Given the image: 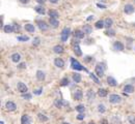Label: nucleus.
Returning a JSON list of instances; mask_svg holds the SVG:
<instances>
[{"label": "nucleus", "mask_w": 135, "mask_h": 124, "mask_svg": "<svg viewBox=\"0 0 135 124\" xmlns=\"http://www.w3.org/2000/svg\"><path fill=\"white\" fill-rule=\"evenodd\" d=\"M105 69H106V66H105L104 63H98L95 67V73L99 78H103L104 74H105Z\"/></svg>", "instance_id": "f257e3e1"}, {"label": "nucleus", "mask_w": 135, "mask_h": 124, "mask_svg": "<svg viewBox=\"0 0 135 124\" xmlns=\"http://www.w3.org/2000/svg\"><path fill=\"white\" fill-rule=\"evenodd\" d=\"M71 67L74 69V71H86L84 67L79 63L78 60H76L75 58H71Z\"/></svg>", "instance_id": "f03ea898"}, {"label": "nucleus", "mask_w": 135, "mask_h": 124, "mask_svg": "<svg viewBox=\"0 0 135 124\" xmlns=\"http://www.w3.org/2000/svg\"><path fill=\"white\" fill-rule=\"evenodd\" d=\"M35 24L37 25V27H38V29L41 31H47L49 29L48 23L46 21H44V20H36L35 21Z\"/></svg>", "instance_id": "7ed1b4c3"}, {"label": "nucleus", "mask_w": 135, "mask_h": 124, "mask_svg": "<svg viewBox=\"0 0 135 124\" xmlns=\"http://www.w3.org/2000/svg\"><path fill=\"white\" fill-rule=\"evenodd\" d=\"M70 35H71V29L69 27H65L62 29L61 33H60V40L62 42H66L68 40V38L70 37Z\"/></svg>", "instance_id": "20e7f679"}, {"label": "nucleus", "mask_w": 135, "mask_h": 124, "mask_svg": "<svg viewBox=\"0 0 135 124\" xmlns=\"http://www.w3.org/2000/svg\"><path fill=\"white\" fill-rule=\"evenodd\" d=\"M122 101V97L118 94H110L109 95V103L113 105H118Z\"/></svg>", "instance_id": "39448f33"}, {"label": "nucleus", "mask_w": 135, "mask_h": 124, "mask_svg": "<svg viewBox=\"0 0 135 124\" xmlns=\"http://www.w3.org/2000/svg\"><path fill=\"white\" fill-rule=\"evenodd\" d=\"M17 89L21 94H24V93H27V92H28V87H27L23 82H18Z\"/></svg>", "instance_id": "423d86ee"}, {"label": "nucleus", "mask_w": 135, "mask_h": 124, "mask_svg": "<svg viewBox=\"0 0 135 124\" xmlns=\"http://www.w3.org/2000/svg\"><path fill=\"white\" fill-rule=\"evenodd\" d=\"M135 12V7L134 5H132V4H126L125 6H124V13L126 14V15H132L133 13Z\"/></svg>", "instance_id": "0eeeda50"}, {"label": "nucleus", "mask_w": 135, "mask_h": 124, "mask_svg": "<svg viewBox=\"0 0 135 124\" xmlns=\"http://www.w3.org/2000/svg\"><path fill=\"white\" fill-rule=\"evenodd\" d=\"M5 109H6V111L14 112V111H16V109H17V105H16L14 101L8 100V101L5 103Z\"/></svg>", "instance_id": "6e6552de"}, {"label": "nucleus", "mask_w": 135, "mask_h": 124, "mask_svg": "<svg viewBox=\"0 0 135 124\" xmlns=\"http://www.w3.org/2000/svg\"><path fill=\"white\" fill-rule=\"evenodd\" d=\"M113 50L118 51V52H123L125 50V46L122 41H114L113 42Z\"/></svg>", "instance_id": "1a4fd4ad"}, {"label": "nucleus", "mask_w": 135, "mask_h": 124, "mask_svg": "<svg viewBox=\"0 0 135 124\" xmlns=\"http://www.w3.org/2000/svg\"><path fill=\"white\" fill-rule=\"evenodd\" d=\"M86 98H87L88 101L95 100V98H96V92H95L93 89H88V90L86 91Z\"/></svg>", "instance_id": "9d476101"}, {"label": "nucleus", "mask_w": 135, "mask_h": 124, "mask_svg": "<svg viewBox=\"0 0 135 124\" xmlns=\"http://www.w3.org/2000/svg\"><path fill=\"white\" fill-rule=\"evenodd\" d=\"M74 99L75 100H78V101H80V100L83 99V92L80 89H77L74 92Z\"/></svg>", "instance_id": "9b49d317"}, {"label": "nucleus", "mask_w": 135, "mask_h": 124, "mask_svg": "<svg viewBox=\"0 0 135 124\" xmlns=\"http://www.w3.org/2000/svg\"><path fill=\"white\" fill-rule=\"evenodd\" d=\"M21 124H31V118L27 114H23L21 116Z\"/></svg>", "instance_id": "f8f14e48"}, {"label": "nucleus", "mask_w": 135, "mask_h": 124, "mask_svg": "<svg viewBox=\"0 0 135 124\" xmlns=\"http://www.w3.org/2000/svg\"><path fill=\"white\" fill-rule=\"evenodd\" d=\"M35 77H36V79H37L38 81L43 82V81H45V79H46V73H45V72H44L43 71L38 69V71H36Z\"/></svg>", "instance_id": "ddd939ff"}, {"label": "nucleus", "mask_w": 135, "mask_h": 124, "mask_svg": "<svg viewBox=\"0 0 135 124\" xmlns=\"http://www.w3.org/2000/svg\"><path fill=\"white\" fill-rule=\"evenodd\" d=\"M52 50H53L54 53L58 54V55H60V54H62L65 52V48H64L61 45H56V46H54Z\"/></svg>", "instance_id": "4468645a"}, {"label": "nucleus", "mask_w": 135, "mask_h": 124, "mask_svg": "<svg viewBox=\"0 0 135 124\" xmlns=\"http://www.w3.org/2000/svg\"><path fill=\"white\" fill-rule=\"evenodd\" d=\"M54 65L58 68H64L65 66V61L61 58H55L54 59Z\"/></svg>", "instance_id": "2eb2a0df"}, {"label": "nucleus", "mask_w": 135, "mask_h": 124, "mask_svg": "<svg viewBox=\"0 0 135 124\" xmlns=\"http://www.w3.org/2000/svg\"><path fill=\"white\" fill-rule=\"evenodd\" d=\"M107 84H108L110 87H117V86H118V81H117L113 77L109 76V77L107 78Z\"/></svg>", "instance_id": "dca6fc26"}, {"label": "nucleus", "mask_w": 135, "mask_h": 124, "mask_svg": "<svg viewBox=\"0 0 135 124\" xmlns=\"http://www.w3.org/2000/svg\"><path fill=\"white\" fill-rule=\"evenodd\" d=\"M72 79H73L74 83L79 84V83L81 82V80H82V77H81V74H80L79 72H75V73L72 74Z\"/></svg>", "instance_id": "f3484780"}, {"label": "nucleus", "mask_w": 135, "mask_h": 124, "mask_svg": "<svg viewBox=\"0 0 135 124\" xmlns=\"http://www.w3.org/2000/svg\"><path fill=\"white\" fill-rule=\"evenodd\" d=\"M34 10H35L38 15H45V14H46V9H45V7H44L42 4L34 6Z\"/></svg>", "instance_id": "a211bd4d"}, {"label": "nucleus", "mask_w": 135, "mask_h": 124, "mask_svg": "<svg viewBox=\"0 0 135 124\" xmlns=\"http://www.w3.org/2000/svg\"><path fill=\"white\" fill-rule=\"evenodd\" d=\"M49 24L52 28H57L59 26V21H58V19L49 18Z\"/></svg>", "instance_id": "6ab92c4d"}, {"label": "nucleus", "mask_w": 135, "mask_h": 124, "mask_svg": "<svg viewBox=\"0 0 135 124\" xmlns=\"http://www.w3.org/2000/svg\"><path fill=\"white\" fill-rule=\"evenodd\" d=\"M3 31H4L5 33H13V32H15L14 25H11V24L4 25V27H3Z\"/></svg>", "instance_id": "aec40b11"}, {"label": "nucleus", "mask_w": 135, "mask_h": 124, "mask_svg": "<svg viewBox=\"0 0 135 124\" xmlns=\"http://www.w3.org/2000/svg\"><path fill=\"white\" fill-rule=\"evenodd\" d=\"M74 35L76 38H79V39H82V38H84V36L86 35L84 33V31L83 30H80V29H77V30H75V32H74Z\"/></svg>", "instance_id": "412c9836"}, {"label": "nucleus", "mask_w": 135, "mask_h": 124, "mask_svg": "<svg viewBox=\"0 0 135 124\" xmlns=\"http://www.w3.org/2000/svg\"><path fill=\"white\" fill-rule=\"evenodd\" d=\"M24 29H25L27 32H29V33H33L34 31H35V27H34V25L33 24H30V23L25 24Z\"/></svg>", "instance_id": "4be33fe9"}, {"label": "nucleus", "mask_w": 135, "mask_h": 124, "mask_svg": "<svg viewBox=\"0 0 135 124\" xmlns=\"http://www.w3.org/2000/svg\"><path fill=\"white\" fill-rule=\"evenodd\" d=\"M37 119H38L40 122H47V121H49V117L47 115L43 114V113H38L37 114Z\"/></svg>", "instance_id": "5701e85b"}, {"label": "nucleus", "mask_w": 135, "mask_h": 124, "mask_svg": "<svg viewBox=\"0 0 135 124\" xmlns=\"http://www.w3.org/2000/svg\"><path fill=\"white\" fill-rule=\"evenodd\" d=\"M82 30L84 31V33L86 35H89L93 32V27L90 25H88V24H85V25H83V27H82Z\"/></svg>", "instance_id": "b1692460"}, {"label": "nucleus", "mask_w": 135, "mask_h": 124, "mask_svg": "<svg viewBox=\"0 0 135 124\" xmlns=\"http://www.w3.org/2000/svg\"><path fill=\"white\" fill-rule=\"evenodd\" d=\"M124 91H125V93H128V94H130V93H133L135 91V88L133 85H131V84H128V85H126L125 87H124Z\"/></svg>", "instance_id": "393cba45"}, {"label": "nucleus", "mask_w": 135, "mask_h": 124, "mask_svg": "<svg viewBox=\"0 0 135 124\" xmlns=\"http://www.w3.org/2000/svg\"><path fill=\"white\" fill-rule=\"evenodd\" d=\"M11 60H12L13 62H15V63H19L20 60H21V55H20L19 53L12 54V56H11Z\"/></svg>", "instance_id": "a878e982"}, {"label": "nucleus", "mask_w": 135, "mask_h": 124, "mask_svg": "<svg viewBox=\"0 0 135 124\" xmlns=\"http://www.w3.org/2000/svg\"><path fill=\"white\" fill-rule=\"evenodd\" d=\"M104 23H105V28L109 29V28H111L112 25H113V20L111 18H106L104 20Z\"/></svg>", "instance_id": "bb28decb"}, {"label": "nucleus", "mask_w": 135, "mask_h": 124, "mask_svg": "<svg viewBox=\"0 0 135 124\" xmlns=\"http://www.w3.org/2000/svg\"><path fill=\"white\" fill-rule=\"evenodd\" d=\"M59 85L61 86V87H67L70 85V80H69V78L68 77H65V78H62L61 80H60V82H59Z\"/></svg>", "instance_id": "cd10ccee"}, {"label": "nucleus", "mask_w": 135, "mask_h": 124, "mask_svg": "<svg viewBox=\"0 0 135 124\" xmlns=\"http://www.w3.org/2000/svg\"><path fill=\"white\" fill-rule=\"evenodd\" d=\"M97 94H98L100 97H106V96L108 95V91H107V89H105V88H100L98 90Z\"/></svg>", "instance_id": "c85d7f7f"}, {"label": "nucleus", "mask_w": 135, "mask_h": 124, "mask_svg": "<svg viewBox=\"0 0 135 124\" xmlns=\"http://www.w3.org/2000/svg\"><path fill=\"white\" fill-rule=\"evenodd\" d=\"M48 16H49L50 18L58 19L59 14H58V12H57V10H55V9H49V12H48Z\"/></svg>", "instance_id": "c756f323"}, {"label": "nucleus", "mask_w": 135, "mask_h": 124, "mask_svg": "<svg viewBox=\"0 0 135 124\" xmlns=\"http://www.w3.org/2000/svg\"><path fill=\"white\" fill-rule=\"evenodd\" d=\"M64 103H65V100H64V99L57 98V99H55V100H54V106H56L57 109H61V107L64 106Z\"/></svg>", "instance_id": "7c9ffc66"}, {"label": "nucleus", "mask_w": 135, "mask_h": 124, "mask_svg": "<svg viewBox=\"0 0 135 124\" xmlns=\"http://www.w3.org/2000/svg\"><path fill=\"white\" fill-rule=\"evenodd\" d=\"M89 78H90V79H91L96 84H98V85H99V84H101V83H100V78H99L96 73L90 72V73H89Z\"/></svg>", "instance_id": "2f4dec72"}, {"label": "nucleus", "mask_w": 135, "mask_h": 124, "mask_svg": "<svg viewBox=\"0 0 135 124\" xmlns=\"http://www.w3.org/2000/svg\"><path fill=\"white\" fill-rule=\"evenodd\" d=\"M104 33H105V35H106V36H109V37H113V36H115V30H113V29L109 28V29H106Z\"/></svg>", "instance_id": "473e14b6"}, {"label": "nucleus", "mask_w": 135, "mask_h": 124, "mask_svg": "<svg viewBox=\"0 0 135 124\" xmlns=\"http://www.w3.org/2000/svg\"><path fill=\"white\" fill-rule=\"evenodd\" d=\"M73 51H74V54H75L77 57H81V56H82V51H81L79 45L76 46V47H74V50H73Z\"/></svg>", "instance_id": "72a5a7b5"}, {"label": "nucleus", "mask_w": 135, "mask_h": 124, "mask_svg": "<svg viewBox=\"0 0 135 124\" xmlns=\"http://www.w3.org/2000/svg\"><path fill=\"white\" fill-rule=\"evenodd\" d=\"M95 27H96L97 29H103V28H105V23H104V21H102V20L97 21L96 24H95Z\"/></svg>", "instance_id": "f704fd0d"}, {"label": "nucleus", "mask_w": 135, "mask_h": 124, "mask_svg": "<svg viewBox=\"0 0 135 124\" xmlns=\"http://www.w3.org/2000/svg\"><path fill=\"white\" fill-rule=\"evenodd\" d=\"M75 110H76L78 113H84L85 106H84V105H78V106H76Z\"/></svg>", "instance_id": "c9c22d12"}, {"label": "nucleus", "mask_w": 135, "mask_h": 124, "mask_svg": "<svg viewBox=\"0 0 135 124\" xmlns=\"http://www.w3.org/2000/svg\"><path fill=\"white\" fill-rule=\"evenodd\" d=\"M98 112H99V113H101V114H104V113L106 112V107H105V106H104V105H102V104L98 105Z\"/></svg>", "instance_id": "e433bc0d"}, {"label": "nucleus", "mask_w": 135, "mask_h": 124, "mask_svg": "<svg viewBox=\"0 0 135 124\" xmlns=\"http://www.w3.org/2000/svg\"><path fill=\"white\" fill-rule=\"evenodd\" d=\"M40 44H41V38H40L38 36L34 37L33 41H32V45H33L34 47H37V46H40Z\"/></svg>", "instance_id": "4c0bfd02"}, {"label": "nucleus", "mask_w": 135, "mask_h": 124, "mask_svg": "<svg viewBox=\"0 0 135 124\" xmlns=\"http://www.w3.org/2000/svg\"><path fill=\"white\" fill-rule=\"evenodd\" d=\"M128 122L130 124H135V115L131 114L128 116Z\"/></svg>", "instance_id": "58836bf2"}, {"label": "nucleus", "mask_w": 135, "mask_h": 124, "mask_svg": "<svg viewBox=\"0 0 135 124\" xmlns=\"http://www.w3.org/2000/svg\"><path fill=\"white\" fill-rule=\"evenodd\" d=\"M17 39L19 41H27V40H29V37L27 35H21V36H18Z\"/></svg>", "instance_id": "ea45409f"}, {"label": "nucleus", "mask_w": 135, "mask_h": 124, "mask_svg": "<svg viewBox=\"0 0 135 124\" xmlns=\"http://www.w3.org/2000/svg\"><path fill=\"white\" fill-rule=\"evenodd\" d=\"M22 97L25 99V100H30L31 99V97H32V95L30 94V93H24V94H22Z\"/></svg>", "instance_id": "a19ab883"}, {"label": "nucleus", "mask_w": 135, "mask_h": 124, "mask_svg": "<svg viewBox=\"0 0 135 124\" xmlns=\"http://www.w3.org/2000/svg\"><path fill=\"white\" fill-rule=\"evenodd\" d=\"M76 118H77V120H79V121H82V120H84L85 114H84V113H78V115L76 116Z\"/></svg>", "instance_id": "79ce46f5"}, {"label": "nucleus", "mask_w": 135, "mask_h": 124, "mask_svg": "<svg viewBox=\"0 0 135 124\" xmlns=\"http://www.w3.org/2000/svg\"><path fill=\"white\" fill-rule=\"evenodd\" d=\"M79 40H80L79 38H76V37H75V38H73V40H72V46H73V47L78 46V45L80 44V41H79Z\"/></svg>", "instance_id": "37998d69"}, {"label": "nucleus", "mask_w": 135, "mask_h": 124, "mask_svg": "<svg viewBox=\"0 0 135 124\" xmlns=\"http://www.w3.org/2000/svg\"><path fill=\"white\" fill-rule=\"evenodd\" d=\"M83 60H84L85 63H89V62H91L94 60V57H91V56H85L84 58H83Z\"/></svg>", "instance_id": "c03bdc74"}, {"label": "nucleus", "mask_w": 135, "mask_h": 124, "mask_svg": "<svg viewBox=\"0 0 135 124\" xmlns=\"http://www.w3.org/2000/svg\"><path fill=\"white\" fill-rule=\"evenodd\" d=\"M43 93V88L41 87V88H38V89H34L33 90V94L34 95H41Z\"/></svg>", "instance_id": "a18cd8bd"}, {"label": "nucleus", "mask_w": 135, "mask_h": 124, "mask_svg": "<svg viewBox=\"0 0 135 124\" xmlns=\"http://www.w3.org/2000/svg\"><path fill=\"white\" fill-rule=\"evenodd\" d=\"M18 68L19 69H25L26 68V63L25 62H21L18 64Z\"/></svg>", "instance_id": "49530a36"}, {"label": "nucleus", "mask_w": 135, "mask_h": 124, "mask_svg": "<svg viewBox=\"0 0 135 124\" xmlns=\"http://www.w3.org/2000/svg\"><path fill=\"white\" fill-rule=\"evenodd\" d=\"M14 29H15V32H20L21 31V26L19 24H14Z\"/></svg>", "instance_id": "de8ad7c7"}, {"label": "nucleus", "mask_w": 135, "mask_h": 124, "mask_svg": "<svg viewBox=\"0 0 135 124\" xmlns=\"http://www.w3.org/2000/svg\"><path fill=\"white\" fill-rule=\"evenodd\" d=\"M112 122H113L114 124L117 123V122H118V123H120V119L118 118V116H113V118H112Z\"/></svg>", "instance_id": "09e8293b"}, {"label": "nucleus", "mask_w": 135, "mask_h": 124, "mask_svg": "<svg viewBox=\"0 0 135 124\" xmlns=\"http://www.w3.org/2000/svg\"><path fill=\"white\" fill-rule=\"evenodd\" d=\"M94 41H95L94 39L88 38V39H86V42H85V44H86V45H90V44H94Z\"/></svg>", "instance_id": "8fccbe9b"}, {"label": "nucleus", "mask_w": 135, "mask_h": 124, "mask_svg": "<svg viewBox=\"0 0 135 124\" xmlns=\"http://www.w3.org/2000/svg\"><path fill=\"white\" fill-rule=\"evenodd\" d=\"M29 1L30 0H19V2L22 4H27V3H29Z\"/></svg>", "instance_id": "3c124183"}, {"label": "nucleus", "mask_w": 135, "mask_h": 124, "mask_svg": "<svg viewBox=\"0 0 135 124\" xmlns=\"http://www.w3.org/2000/svg\"><path fill=\"white\" fill-rule=\"evenodd\" d=\"M0 27L3 28L4 25H3V16H1V19H0Z\"/></svg>", "instance_id": "603ef678"}, {"label": "nucleus", "mask_w": 135, "mask_h": 124, "mask_svg": "<svg viewBox=\"0 0 135 124\" xmlns=\"http://www.w3.org/2000/svg\"><path fill=\"white\" fill-rule=\"evenodd\" d=\"M35 1H36L38 4H42V5H43V4L46 2V0H35Z\"/></svg>", "instance_id": "864d4df0"}, {"label": "nucleus", "mask_w": 135, "mask_h": 124, "mask_svg": "<svg viewBox=\"0 0 135 124\" xmlns=\"http://www.w3.org/2000/svg\"><path fill=\"white\" fill-rule=\"evenodd\" d=\"M52 4H57L58 2H59V0H49Z\"/></svg>", "instance_id": "5fc2aeb1"}, {"label": "nucleus", "mask_w": 135, "mask_h": 124, "mask_svg": "<svg viewBox=\"0 0 135 124\" xmlns=\"http://www.w3.org/2000/svg\"><path fill=\"white\" fill-rule=\"evenodd\" d=\"M97 6H98V7H101L102 9H104V8H105V5H103V4H101V3H98V4H97Z\"/></svg>", "instance_id": "6e6d98bb"}, {"label": "nucleus", "mask_w": 135, "mask_h": 124, "mask_svg": "<svg viewBox=\"0 0 135 124\" xmlns=\"http://www.w3.org/2000/svg\"><path fill=\"white\" fill-rule=\"evenodd\" d=\"M94 19H95V17H94V16H88V18L86 19V20L89 22V21H91V20H94Z\"/></svg>", "instance_id": "4d7b16f0"}, {"label": "nucleus", "mask_w": 135, "mask_h": 124, "mask_svg": "<svg viewBox=\"0 0 135 124\" xmlns=\"http://www.w3.org/2000/svg\"><path fill=\"white\" fill-rule=\"evenodd\" d=\"M101 123H102V124H108V121H107L106 119H103V120H102Z\"/></svg>", "instance_id": "13d9d810"}, {"label": "nucleus", "mask_w": 135, "mask_h": 124, "mask_svg": "<svg viewBox=\"0 0 135 124\" xmlns=\"http://www.w3.org/2000/svg\"><path fill=\"white\" fill-rule=\"evenodd\" d=\"M62 124H70V123H69V122H64Z\"/></svg>", "instance_id": "bf43d9fd"}, {"label": "nucleus", "mask_w": 135, "mask_h": 124, "mask_svg": "<svg viewBox=\"0 0 135 124\" xmlns=\"http://www.w3.org/2000/svg\"><path fill=\"white\" fill-rule=\"evenodd\" d=\"M100 1H102V2H105V1H106V0H100Z\"/></svg>", "instance_id": "052dcab7"}, {"label": "nucleus", "mask_w": 135, "mask_h": 124, "mask_svg": "<svg viewBox=\"0 0 135 124\" xmlns=\"http://www.w3.org/2000/svg\"><path fill=\"white\" fill-rule=\"evenodd\" d=\"M0 124H4V123H3V122H2V121H1V122H0Z\"/></svg>", "instance_id": "680f3d73"}, {"label": "nucleus", "mask_w": 135, "mask_h": 124, "mask_svg": "<svg viewBox=\"0 0 135 124\" xmlns=\"http://www.w3.org/2000/svg\"><path fill=\"white\" fill-rule=\"evenodd\" d=\"M87 124H95V123H87Z\"/></svg>", "instance_id": "e2e57ef3"}]
</instances>
